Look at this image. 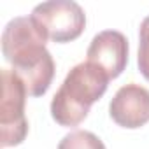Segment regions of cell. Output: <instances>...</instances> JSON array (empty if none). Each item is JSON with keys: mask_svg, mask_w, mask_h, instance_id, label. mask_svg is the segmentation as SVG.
Returning a JSON list of instances; mask_svg holds the SVG:
<instances>
[{"mask_svg": "<svg viewBox=\"0 0 149 149\" xmlns=\"http://www.w3.org/2000/svg\"><path fill=\"white\" fill-rule=\"evenodd\" d=\"M47 37L30 16L11 19L2 33V53L25 83L30 97L47 93L54 77V60L46 47Z\"/></svg>", "mask_w": 149, "mask_h": 149, "instance_id": "1", "label": "cell"}, {"mask_svg": "<svg viewBox=\"0 0 149 149\" xmlns=\"http://www.w3.org/2000/svg\"><path fill=\"white\" fill-rule=\"evenodd\" d=\"M109 81L107 74L90 61L72 67L51 100L53 119L67 128L81 125L91 105L107 91Z\"/></svg>", "mask_w": 149, "mask_h": 149, "instance_id": "2", "label": "cell"}, {"mask_svg": "<svg viewBox=\"0 0 149 149\" xmlns=\"http://www.w3.org/2000/svg\"><path fill=\"white\" fill-rule=\"evenodd\" d=\"M28 91L19 76L2 68V100H0V144L2 147L19 146L28 133L25 102Z\"/></svg>", "mask_w": 149, "mask_h": 149, "instance_id": "3", "label": "cell"}, {"mask_svg": "<svg viewBox=\"0 0 149 149\" xmlns=\"http://www.w3.org/2000/svg\"><path fill=\"white\" fill-rule=\"evenodd\" d=\"M30 18L39 25L47 40L65 44L76 40L86 26V14L77 2L49 0L33 7Z\"/></svg>", "mask_w": 149, "mask_h": 149, "instance_id": "4", "label": "cell"}, {"mask_svg": "<svg viewBox=\"0 0 149 149\" xmlns=\"http://www.w3.org/2000/svg\"><path fill=\"white\" fill-rule=\"evenodd\" d=\"M128 39L118 30H104L93 37L86 51V61L97 65L109 79L119 77L128 63Z\"/></svg>", "mask_w": 149, "mask_h": 149, "instance_id": "5", "label": "cell"}, {"mask_svg": "<svg viewBox=\"0 0 149 149\" xmlns=\"http://www.w3.org/2000/svg\"><path fill=\"white\" fill-rule=\"evenodd\" d=\"M111 119L128 130H135L149 123V90L130 83L121 86L109 104Z\"/></svg>", "mask_w": 149, "mask_h": 149, "instance_id": "6", "label": "cell"}, {"mask_svg": "<svg viewBox=\"0 0 149 149\" xmlns=\"http://www.w3.org/2000/svg\"><path fill=\"white\" fill-rule=\"evenodd\" d=\"M58 149H105V144L88 130H74L60 140Z\"/></svg>", "mask_w": 149, "mask_h": 149, "instance_id": "7", "label": "cell"}, {"mask_svg": "<svg viewBox=\"0 0 149 149\" xmlns=\"http://www.w3.org/2000/svg\"><path fill=\"white\" fill-rule=\"evenodd\" d=\"M137 65L140 74L149 81V16H146L139 28V54Z\"/></svg>", "mask_w": 149, "mask_h": 149, "instance_id": "8", "label": "cell"}]
</instances>
